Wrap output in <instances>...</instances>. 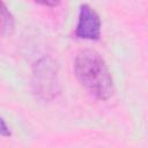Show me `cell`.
<instances>
[{"label":"cell","mask_w":148,"mask_h":148,"mask_svg":"<svg viewBox=\"0 0 148 148\" xmlns=\"http://www.w3.org/2000/svg\"><path fill=\"white\" fill-rule=\"evenodd\" d=\"M75 75L81 86L96 99L108 101L113 95V80L111 72L95 50L80 51L74 64Z\"/></svg>","instance_id":"cell-1"},{"label":"cell","mask_w":148,"mask_h":148,"mask_svg":"<svg viewBox=\"0 0 148 148\" xmlns=\"http://www.w3.org/2000/svg\"><path fill=\"white\" fill-rule=\"evenodd\" d=\"M32 87L35 94L44 101H52L58 96L60 84L57 67L50 57H43L34 65Z\"/></svg>","instance_id":"cell-2"},{"label":"cell","mask_w":148,"mask_h":148,"mask_svg":"<svg viewBox=\"0 0 148 148\" xmlns=\"http://www.w3.org/2000/svg\"><path fill=\"white\" fill-rule=\"evenodd\" d=\"M102 22L97 12L87 3L80 6L75 36L80 39L96 40L101 36Z\"/></svg>","instance_id":"cell-3"},{"label":"cell","mask_w":148,"mask_h":148,"mask_svg":"<svg viewBox=\"0 0 148 148\" xmlns=\"http://www.w3.org/2000/svg\"><path fill=\"white\" fill-rule=\"evenodd\" d=\"M15 30V18L6 3L0 0V36L9 37Z\"/></svg>","instance_id":"cell-4"},{"label":"cell","mask_w":148,"mask_h":148,"mask_svg":"<svg viewBox=\"0 0 148 148\" xmlns=\"http://www.w3.org/2000/svg\"><path fill=\"white\" fill-rule=\"evenodd\" d=\"M0 135L1 136H10L12 135V132L9 130V127L7 126L5 119L2 117H0Z\"/></svg>","instance_id":"cell-5"},{"label":"cell","mask_w":148,"mask_h":148,"mask_svg":"<svg viewBox=\"0 0 148 148\" xmlns=\"http://www.w3.org/2000/svg\"><path fill=\"white\" fill-rule=\"evenodd\" d=\"M36 3H39L42 6H46V7H57L61 0H34Z\"/></svg>","instance_id":"cell-6"}]
</instances>
